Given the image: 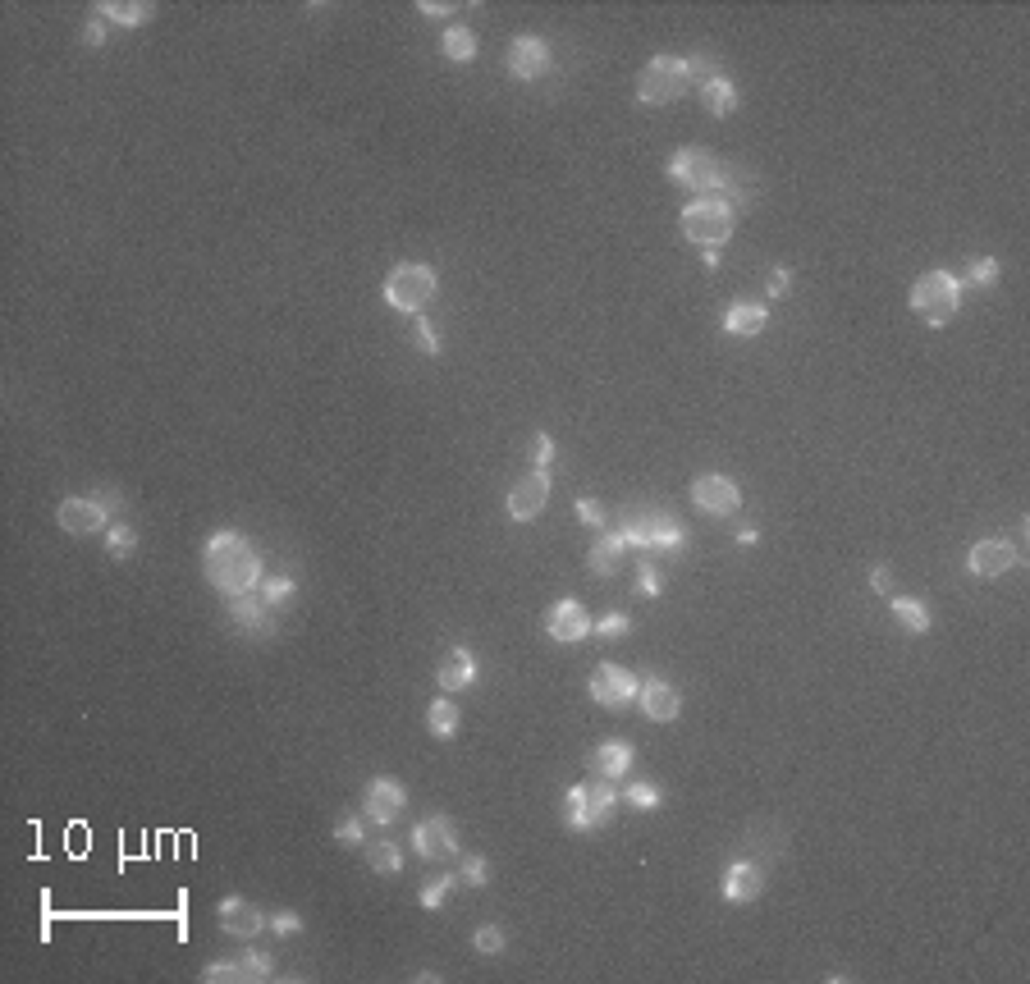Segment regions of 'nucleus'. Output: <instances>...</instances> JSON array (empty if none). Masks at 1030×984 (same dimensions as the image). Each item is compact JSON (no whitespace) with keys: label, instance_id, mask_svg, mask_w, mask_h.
<instances>
[{"label":"nucleus","instance_id":"f257e3e1","mask_svg":"<svg viewBox=\"0 0 1030 984\" xmlns=\"http://www.w3.org/2000/svg\"><path fill=\"white\" fill-rule=\"evenodd\" d=\"M202 568H206V582L216 586L220 595H248L252 586L261 582V554L229 527L206 541Z\"/></svg>","mask_w":1030,"mask_h":984},{"label":"nucleus","instance_id":"f03ea898","mask_svg":"<svg viewBox=\"0 0 1030 984\" xmlns=\"http://www.w3.org/2000/svg\"><path fill=\"white\" fill-rule=\"evenodd\" d=\"M696 78H710L705 74V55H692V60H683V55H655L651 65L637 74V101L641 106H669V101H678L683 92H692Z\"/></svg>","mask_w":1030,"mask_h":984},{"label":"nucleus","instance_id":"7ed1b4c3","mask_svg":"<svg viewBox=\"0 0 1030 984\" xmlns=\"http://www.w3.org/2000/svg\"><path fill=\"white\" fill-rule=\"evenodd\" d=\"M911 312L921 316L925 325H934V330L957 321V312H962V280L948 271L921 275V280L911 284Z\"/></svg>","mask_w":1030,"mask_h":984},{"label":"nucleus","instance_id":"20e7f679","mask_svg":"<svg viewBox=\"0 0 1030 984\" xmlns=\"http://www.w3.org/2000/svg\"><path fill=\"white\" fill-rule=\"evenodd\" d=\"M435 271L422 266V261H399L390 275H385V303L394 312H408V316H422V307L435 298Z\"/></svg>","mask_w":1030,"mask_h":984},{"label":"nucleus","instance_id":"39448f33","mask_svg":"<svg viewBox=\"0 0 1030 984\" xmlns=\"http://www.w3.org/2000/svg\"><path fill=\"white\" fill-rule=\"evenodd\" d=\"M614 806H618V792L609 788V779L577 783V788H568V797H564V820H568V829L591 833V829H600V824H609Z\"/></svg>","mask_w":1030,"mask_h":984},{"label":"nucleus","instance_id":"423d86ee","mask_svg":"<svg viewBox=\"0 0 1030 984\" xmlns=\"http://www.w3.org/2000/svg\"><path fill=\"white\" fill-rule=\"evenodd\" d=\"M733 206L724 197H696V202L683 206V234L692 238L696 248H719L733 234Z\"/></svg>","mask_w":1030,"mask_h":984},{"label":"nucleus","instance_id":"0eeeda50","mask_svg":"<svg viewBox=\"0 0 1030 984\" xmlns=\"http://www.w3.org/2000/svg\"><path fill=\"white\" fill-rule=\"evenodd\" d=\"M618 536H623V545H637V550H678L683 545V522L664 509H632Z\"/></svg>","mask_w":1030,"mask_h":984},{"label":"nucleus","instance_id":"6e6552de","mask_svg":"<svg viewBox=\"0 0 1030 984\" xmlns=\"http://www.w3.org/2000/svg\"><path fill=\"white\" fill-rule=\"evenodd\" d=\"M669 174H673V184H683L687 193H696V197H715L719 184H724V165H719L715 152H705V147H678V152L669 156Z\"/></svg>","mask_w":1030,"mask_h":984},{"label":"nucleus","instance_id":"1a4fd4ad","mask_svg":"<svg viewBox=\"0 0 1030 984\" xmlns=\"http://www.w3.org/2000/svg\"><path fill=\"white\" fill-rule=\"evenodd\" d=\"M586 692H591V701H596V705L618 710V705L637 701L641 682H637V673H628L623 664H600V669L591 673V682H586Z\"/></svg>","mask_w":1030,"mask_h":984},{"label":"nucleus","instance_id":"9d476101","mask_svg":"<svg viewBox=\"0 0 1030 984\" xmlns=\"http://www.w3.org/2000/svg\"><path fill=\"white\" fill-rule=\"evenodd\" d=\"M692 499H696V509L710 513V518H733L742 504V490H738V481H728V476L705 472L692 481Z\"/></svg>","mask_w":1030,"mask_h":984},{"label":"nucleus","instance_id":"9b49d317","mask_svg":"<svg viewBox=\"0 0 1030 984\" xmlns=\"http://www.w3.org/2000/svg\"><path fill=\"white\" fill-rule=\"evenodd\" d=\"M545 504H550V472L545 467H536V472L518 476L509 490V518L513 522H536L545 513Z\"/></svg>","mask_w":1030,"mask_h":984},{"label":"nucleus","instance_id":"f8f14e48","mask_svg":"<svg viewBox=\"0 0 1030 984\" xmlns=\"http://www.w3.org/2000/svg\"><path fill=\"white\" fill-rule=\"evenodd\" d=\"M412 847H417V856H426V861H454V856H458L454 820H445V815L422 820L417 829H412Z\"/></svg>","mask_w":1030,"mask_h":984},{"label":"nucleus","instance_id":"ddd939ff","mask_svg":"<svg viewBox=\"0 0 1030 984\" xmlns=\"http://www.w3.org/2000/svg\"><path fill=\"white\" fill-rule=\"evenodd\" d=\"M60 531H69V536H97V531H106L110 522V509L101 504V499H87V495H69L65 504H60Z\"/></svg>","mask_w":1030,"mask_h":984},{"label":"nucleus","instance_id":"4468645a","mask_svg":"<svg viewBox=\"0 0 1030 984\" xmlns=\"http://www.w3.org/2000/svg\"><path fill=\"white\" fill-rule=\"evenodd\" d=\"M550 69H554V55L541 37H513V46H509V74L513 78L536 83V78H545Z\"/></svg>","mask_w":1030,"mask_h":984},{"label":"nucleus","instance_id":"2eb2a0df","mask_svg":"<svg viewBox=\"0 0 1030 984\" xmlns=\"http://www.w3.org/2000/svg\"><path fill=\"white\" fill-rule=\"evenodd\" d=\"M545 632H550V641H559V646H573V641H582L586 632H591V614H586L577 600H559V605L550 609V618H545Z\"/></svg>","mask_w":1030,"mask_h":984},{"label":"nucleus","instance_id":"dca6fc26","mask_svg":"<svg viewBox=\"0 0 1030 984\" xmlns=\"http://www.w3.org/2000/svg\"><path fill=\"white\" fill-rule=\"evenodd\" d=\"M637 701H641V710H646V719H655V724H673V719L683 714V696H678V687L664 682V678L641 682Z\"/></svg>","mask_w":1030,"mask_h":984},{"label":"nucleus","instance_id":"f3484780","mask_svg":"<svg viewBox=\"0 0 1030 984\" xmlns=\"http://www.w3.org/2000/svg\"><path fill=\"white\" fill-rule=\"evenodd\" d=\"M229 618L239 623L248 637H275V614L266 600H257V595H229Z\"/></svg>","mask_w":1030,"mask_h":984},{"label":"nucleus","instance_id":"a211bd4d","mask_svg":"<svg viewBox=\"0 0 1030 984\" xmlns=\"http://www.w3.org/2000/svg\"><path fill=\"white\" fill-rule=\"evenodd\" d=\"M403 801H408V792H403L399 779H390V774L371 779V788H367V815H371V824H394V815L403 811Z\"/></svg>","mask_w":1030,"mask_h":984},{"label":"nucleus","instance_id":"6ab92c4d","mask_svg":"<svg viewBox=\"0 0 1030 984\" xmlns=\"http://www.w3.org/2000/svg\"><path fill=\"white\" fill-rule=\"evenodd\" d=\"M966 568L976 577H1003L1008 568H1017V550L1008 541H976L966 554Z\"/></svg>","mask_w":1030,"mask_h":984},{"label":"nucleus","instance_id":"aec40b11","mask_svg":"<svg viewBox=\"0 0 1030 984\" xmlns=\"http://www.w3.org/2000/svg\"><path fill=\"white\" fill-rule=\"evenodd\" d=\"M216 916H220V925H225V934H234V939H257V934L266 930L261 907H252L248 898H225Z\"/></svg>","mask_w":1030,"mask_h":984},{"label":"nucleus","instance_id":"412c9836","mask_svg":"<svg viewBox=\"0 0 1030 984\" xmlns=\"http://www.w3.org/2000/svg\"><path fill=\"white\" fill-rule=\"evenodd\" d=\"M591 769H596V779H628L632 769V742H623V737H609V742H600L596 751H591Z\"/></svg>","mask_w":1030,"mask_h":984},{"label":"nucleus","instance_id":"4be33fe9","mask_svg":"<svg viewBox=\"0 0 1030 984\" xmlns=\"http://www.w3.org/2000/svg\"><path fill=\"white\" fill-rule=\"evenodd\" d=\"M760 893H765V870L751 866V861H733L724 875V898L742 907V902H756Z\"/></svg>","mask_w":1030,"mask_h":984},{"label":"nucleus","instance_id":"5701e85b","mask_svg":"<svg viewBox=\"0 0 1030 984\" xmlns=\"http://www.w3.org/2000/svg\"><path fill=\"white\" fill-rule=\"evenodd\" d=\"M472 678H477V660H472V650L467 646H454L440 660V673H435V682H440V692H463V687H472Z\"/></svg>","mask_w":1030,"mask_h":984},{"label":"nucleus","instance_id":"b1692460","mask_svg":"<svg viewBox=\"0 0 1030 984\" xmlns=\"http://www.w3.org/2000/svg\"><path fill=\"white\" fill-rule=\"evenodd\" d=\"M765 325H770V312H765L760 303H733L724 312V330L728 335H738V339H756Z\"/></svg>","mask_w":1030,"mask_h":984},{"label":"nucleus","instance_id":"393cba45","mask_svg":"<svg viewBox=\"0 0 1030 984\" xmlns=\"http://www.w3.org/2000/svg\"><path fill=\"white\" fill-rule=\"evenodd\" d=\"M701 101H705V110H710V115H719V119L733 115V110L742 106L738 87L728 83L724 74H710V78H705V83H701Z\"/></svg>","mask_w":1030,"mask_h":984},{"label":"nucleus","instance_id":"a878e982","mask_svg":"<svg viewBox=\"0 0 1030 984\" xmlns=\"http://www.w3.org/2000/svg\"><path fill=\"white\" fill-rule=\"evenodd\" d=\"M97 14L106 23H120V28H138V23L156 19V5H147V0H106V5H97Z\"/></svg>","mask_w":1030,"mask_h":984},{"label":"nucleus","instance_id":"bb28decb","mask_svg":"<svg viewBox=\"0 0 1030 984\" xmlns=\"http://www.w3.org/2000/svg\"><path fill=\"white\" fill-rule=\"evenodd\" d=\"M440 55H445V60H454V65H467V60L477 55V33H472V28H463V23L445 28V37H440Z\"/></svg>","mask_w":1030,"mask_h":984},{"label":"nucleus","instance_id":"cd10ccee","mask_svg":"<svg viewBox=\"0 0 1030 984\" xmlns=\"http://www.w3.org/2000/svg\"><path fill=\"white\" fill-rule=\"evenodd\" d=\"M623 550H628V545H623V536H600L596 545H591V554H586V563H591V568H596L600 577H609L618 568V559H623Z\"/></svg>","mask_w":1030,"mask_h":984},{"label":"nucleus","instance_id":"c85d7f7f","mask_svg":"<svg viewBox=\"0 0 1030 984\" xmlns=\"http://www.w3.org/2000/svg\"><path fill=\"white\" fill-rule=\"evenodd\" d=\"M893 618H898L907 632H916V637L930 632V609H925L921 600H911V595H898V600H893Z\"/></svg>","mask_w":1030,"mask_h":984},{"label":"nucleus","instance_id":"c756f323","mask_svg":"<svg viewBox=\"0 0 1030 984\" xmlns=\"http://www.w3.org/2000/svg\"><path fill=\"white\" fill-rule=\"evenodd\" d=\"M426 728H431L435 737H454L458 733V705L454 701H431V710H426Z\"/></svg>","mask_w":1030,"mask_h":984},{"label":"nucleus","instance_id":"7c9ffc66","mask_svg":"<svg viewBox=\"0 0 1030 984\" xmlns=\"http://www.w3.org/2000/svg\"><path fill=\"white\" fill-rule=\"evenodd\" d=\"M367 861H371V870H376V875H399V870H403V852H399V843H390V838H385V843H371L367 847Z\"/></svg>","mask_w":1030,"mask_h":984},{"label":"nucleus","instance_id":"2f4dec72","mask_svg":"<svg viewBox=\"0 0 1030 984\" xmlns=\"http://www.w3.org/2000/svg\"><path fill=\"white\" fill-rule=\"evenodd\" d=\"M458 884H463V875H440V879H431V884L422 888V907H426V911L445 907V898H449V893H454Z\"/></svg>","mask_w":1030,"mask_h":984},{"label":"nucleus","instance_id":"473e14b6","mask_svg":"<svg viewBox=\"0 0 1030 984\" xmlns=\"http://www.w3.org/2000/svg\"><path fill=\"white\" fill-rule=\"evenodd\" d=\"M106 550L115 554V559H129V554L138 550V536H133V527H124V522H115V527L106 531Z\"/></svg>","mask_w":1030,"mask_h":984},{"label":"nucleus","instance_id":"72a5a7b5","mask_svg":"<svg viewBox=\"0 0 1030 984\" xmlns=\"http://www.w3.org/2000/svg\"><path fill=\"white\" fill-rule=\"evenodd\" d=\"M293 591H298V586H293V577H261V600H266L271 609L284 605Z\"/></svg>","mask_w":1030,"mask_h":984},{"label":"nucleus","instance_id":"f704fd0d","mask_svg":"<svg viewBox=\"0 0 1030 984\" xmlns=\"http://www.w3.org/2000/svg\"><path fill=\"white\" fill-rule=\"evenodd\" d=\"M628 806H637V811H655V806H664V792L655 788V783H632Z\"/></svg>","mask_w":1030,"mask_h":984},{"label":"nucleus","instance_id":"c9c22d12","mask_svg":"<svg viewBox=\"0 0 1030 984\" xmlns=\"http://www.w3.org/2000/svg\"><path fill=\"white\" fill-rule=\"evenodd\" d=\"M472 948L486 952V957H499V952H504V930H499V925H481V930L472 934Z\"/></svg>","mask_w":1030,"mask_h":984},{"label":"nucleus","instance_id":"e433bc0d","mask_svg":"<svg viewBox=\"0 0 1030 984\" xmlns=\"http://www.w3.org/2000/svg\"><path fill=\"white\" fill-rule=\"evenodd\" d=\"M239 966H243V980H266L275 962H271V952H243Z\"/></svg>","mask_w":1030,"mask_h":984},{"label":"nucleus","instance_id":"4c0bfd02","mask_svg":"<svg viewBox=\"0 0 1030 984\" xmlns=\"http://www.w3.org/2000/svg\"><path fill=\"white\" fill-rule=\"evenodd\" d=\"M362 838H367V829H362L358 815H348V820H339V824H335V843H344V847H362Z\"/></svg>","mask_w":1030,"mask_h":984},{"label":"nucleus","instance_id":"58836bf2","mask_svg":"<svg viewBox=\"0 0 1030 984\" xmlns=\"http://www.w3.org/2000/svg\"><path fill=\"white\" fill-rule=\"evenodd\" d=\"M971 284H998V275H1003V266H998V257H980L971 261Z\"/></svg>","mask_w":1030,"mask_h":984},{"label":"nucleus","instance_id":"ea45409f","mask_svg":"<svg viewBox=\"0 0 1030 984\" xmlns=\"http://www.w3.org/2000/svg\"><path fill=\"white\" fill-rule=\"evenodd\" d=\"M591 632H600V637H623V632H632V618L628 614H605L600 623H591Z\"/></svg>","mask_w":1030,"mask_h":984},{"label":"nucleus","instance_id":"a19ab883","mask_svg":"<svg viewBox=\"0 0 1030 984\" xmlns=\"http://www.w3.org/2000/svg\"><path fill=\"white\" fill-rule=\"evenodd\" d=\"M202 980L206 984H216V980H243V966L239 962H211L202 971Z\"/></svg>","mask_w":1030,"mask_h":984},{"label":"nucleus","instance_id":"79ce46f5","mask_svg":"<svg viewBox=\"0 0 1030 984\" xmlns=\"http://www.w3.org/2000/svg\"><path fill=\"white\" fill-rule=\"evenodd\" d=\"M637 586H641V595H660L664 586H660V568L655 563H641L637 568Z\"/></svg>","mask_w":1030,"mask_h":984},{"label":"nucleus","instance_id":"37998d69","mask_svg":"<svg viewBox=\"0 0 1030 984\" xmlns=\"http://www.w3.org/2000/svg\"><path fill=\"white\" fill-rule=\"evenodd\" d=\"M490 879V866L486 861H481V856H472V861H467L463 866V884H472V888H481Z\"/></svg>","mask_w":1030,"mask_h":984},{"label":"nucleus","instance_id":"c03bdc74","mask_svg":"<svg viewBox=\"0 0 1030 984\" xmlns=\"http://www.w3.org/2000/svg\"><path fill=\"white\" fill-rule=\"evenodd\" d=\"M577 518L591 522V527H605V509H600L596 499H577Z\"/></svg>","mask_w":1030,"mask_h":984},{"label":"nucleus","instance_id":"a18cd8bd","mask_svg":"<svg viewBox=\"0 0 1030 984\" xmlns=\"http://www.w3.org/2000/svg\"><path fill=\"white\" fill-rule=\"evenodd\" d=\"M271 930L275 934H298L303 930V916H298V911H280V916L271 920Z\"/></svg>","mask_w":1030,"mask_h":984},{"label":"nucleus","instance_id":"49530a36","mask_svg":"<svg viewBox=\"0 0 1030 984\" xmlns=\"http://www.w3.org/2000/svg\"><path fill=\"white\" fill-rule=\"evenodd\" d=\"M417 339H422V353H440V335L431 330L426 316H417Z\"/></svg>","mask_w":1030,"mask_h":984},{"label":"nucleus","instance_id":"de8ad7c7","mask_svg":"<svg viewBox=\"0 0 1030 984\" xmlns=\"http://www.w3.org/2000/svg\"><path fill=\"white\" fill-rule=\"evenodd\" d=\"M532 449H536V467H550L554 463V440H550V435H536Z\"/></svg>","mask_w":1030,"mask_h":984},{"label":"nucleus","instance_id":"09e8293b","mask_svg":"<svg viewBox=\"0 0 1030 984\" xmlns=\"http://www.w3.org/2000/svg\"><path fill=\"white\" fill-rule=\"evenodd\" d=\"M83 42H87V46H101V42H106V19H92V23H87V28H83Z\"/></svg>","mask_w":1030,"mask_h":984},{"label":"nucleus","instance_id":"8fccbe9b","mask_svg":"<svg viewBox=\"0 0 1030 984\" xmlns=\"http://www.w3.org/2000/svg\"><path fill=\"white\" fill-rule=\"evenodd\" d=\"M417 10H422V14H435V19H449V14H454L458 5H449V0H445V5H440V0H422Z\"/></svg>","mask_w":1030,"mask_h":984},{"label":"nucleus","instance_id":"3c124183","mask_svg":"<svg viewBox=\"0 0 1030 984\" xmlns=\"http://www.w3.org/2000/svg\"><path fill=\"white\" fill-rule=\"evenodd\" d=\"M870 586H875V591H879V595L889 591V586H893V573H889V563H879L875 573H870Z\"/></svg>","mask_w":1030,"mask_h":984},{"label":"nucleus","instance_id":"603ef678","mask_svg":"<svg viewBox=\"0 0 1030 984\" xmlns=\"http://www.w3.org/2000/svg\"><path fill=\"white\" fill-rule=\"evenodd\" d=\"M770 293H774V298H783V293H788V271H783V266L770 275Z\"/></svg>","mask_w":1030,"mask_h":984}]
</instances>
